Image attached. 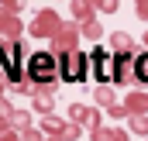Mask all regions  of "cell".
<instances>
[{"instance_id":"cell-1","label":"cell","mask_w":148,"mask_h":141,"mask_svg":"<svg viewBox=\"0 0 148 141\" xmlns=\"http://www.w3.org/2000/svg\"><path fill=\"white\" fill-rule=\"evenodd\" d=\"M141 69H145V72H141V76H145V79H148V59H145V62H141Z\"/></svg>"}]
</instances>
